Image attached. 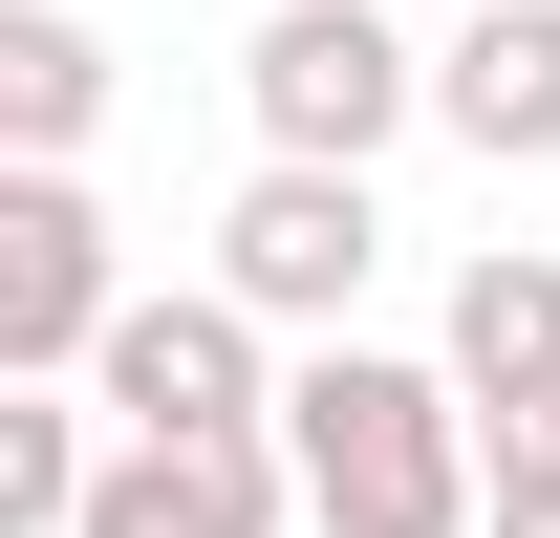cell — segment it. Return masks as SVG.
<instances>
[{
	"mask_svg": "<svg viewBox=\"0 0 560 538\" xmlns=\"http://www.w3.org/2000/svg\"><path fill=\"white\" fill-rule=\"evenodd\" d=\"M453 388H475V431H560V259L539 237H495L475 280H453V344H431Z\"/></svg>",
	"mask_w": 560,
	"mask_h": 538,
	"instance_id": "obj_8",
	"label": "cell"
},
{
	"mask_svg": "<svg viewBox=\"0 0 560 538\" xmlns=\"http://www.w3.org/2000/svg\"><path fill=\"white\" fill-rule=\"evenodd\" d=\"M259 302L237 280H151L130 324H108V366H86V409L108 431H280V366H259Z\"/></svg>",
	"mask_w": 560,
	"mask_h": 538,
	"instance_id": "obj_4",
	"label": "cell"
},
{
	"mask_svg": "<svg viewBox=\"0 0 560 538\" xmlns=\"http://www.w3.org/2000/svg\"><path fill=\"white\" fill-rule=\"evenodd\" d=\"M130 302H151V280L108 259L86 173H0V388H86Z\"/></svg>",
	"mask_w": 560,
	"mask_h": 538,
	"instance_id": "obj_3",
	"label": "cell"
},
{
	"mask_svg": "<svg viewBox=\"0 0 560 538\" xmlns=\"http://www.w3.org/2000/svg\"><path fill=\"white\" fill-rule=\"evenodd\" d=\"M280 517H302L280 431H108V495H86V538H280Z\"/></svg>",
	"mask_w": 560,
	"mask_h": 538,
	"instance_id": "obj_6",
	"label": "cell"
},
{
	"mask_svg": "<svg viewBox=\"0 0 560 538\" xmlns=\"http://www.w3.org/2000/svg\"><path fill=\"white\" fill-rule=\"evenodd\" d=\"M366 259H388V215H366V173H302V151H259V173H237V215H215V280H237L259 324H324V344H346Z\"/></svg>",
	"mask_w": 560,
	"mask_h": 538,
	"instance_id": "obj_5",
	"label": "cell"
},
{
	"mask_svg": "<svg viewBox=\"0 0 560 538\" xmlns=\"http://www.w3.org/2000/svg\"><path fill=\"white\" fill-rule=\"evenodd\" d=\"M86 495H108L86 409L66 388H0V538H86Z\"/></svg>",
	"mask_w": 560,
	"mask_h": 538,
	"instance_id": "obj_10",
	"label": "cell"
},
{
	"mask_svg": "<svg viewBox=\"0 0 560 538\" xmlns=\"http://www.w3.org/2000/svg\"><path fill=\"white\" fill-rule=\"evenodd\" d=\"M237 108H259V151H302V173H366V151L431 108V44H388V0H259Z\"/></svg>",
	"mask_w": 560,
	"mask_h": 538,
	"instance_id": "obj_2",
	"label": "cell"
},
{
	"mask_svg": "<svg viewBox=\"0 0 560 538\" xmlns=\"http://www.w3.org/2000/svg\"><path fill=\"white\" fill-rule=\"evenodd\" d=\"M86 130H108V22L0 0V173H86Z\"/></svg>",
	"mask_w": 560,
	"mask_h": 538,
	"instance_id": "obj_9",
	"label": "cell"
},
{
	"mask_svg": "<svg viewBox=\"0 0 560 538\" xmlns=\"http://www.w3.org/2000/svg\"><path fill=\"white\" fill-rule=\"evenodd\" d=\"M431 130L495 151V173H539V151H560V0H453V44H431Z\"/></svg>",
	"mask_w": 560,
	"mask_h": 538,
	"instance_id": "obj_7",
	"label": "cell"
},
{
	"mask_svg": "<svg viewBox=\"0 0 560 538\" xmlns=\"http://www.w3.org/2000/svg\"><path fill=\"white\" fill-rule=\"evenodd\" d=\"M280 453H302V517L324 538H475L495 431L453 366H388V344H302L280 366Z\"/></svg>",
	"mask_w": 560,
	"mask_h": 538,
	"instance_id": "obj_1",
	"label": "cell"
},
{
	"mask_svg": "<svg viewBox=\"0 0 560 538\" xmlns=\"http://www.w3.org/2000/svg\"><path fill=\"white\" fill-rule=\"evenodd\" d=\"M475 538H560V431H495V495H475Z\"/></svg>",
	"mask_w": 560,
	"mask_h": 538,
	"instance_id": "obj_11",
	"label": "cell"
}]
</instances>
